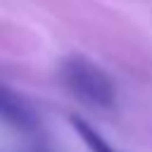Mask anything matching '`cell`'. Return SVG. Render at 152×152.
<instances>
[{"mask_svg":"<svg viewBox=\"0 0 152 152\" xmlns=\"http://www.w3.org/2000/svg\"><path fill=\"white\" fill-rule=\"evenodd\" d=\"M59 81L83 104L107 109L116 102V90L112 78L88 57H81V55L66 57L59 66Z\"/></svg>","mask_w":152,"mask_h":152,"instance_id":"6da1fadb","label":"cell"},{"mask_svg":"<svg viewBox=\"0 0 152 152\" xmlns=\"http://www.w3.org/2000/svg\"><path fill=\"white\" fill-rule=\"evenodd\" d=\"M0 121H5L7 126H12L17 131H24V133H33L38 126L33 112L24 104V100L5 86H0Z\"/></svg>","mask_w":152,"mask_h":152,"instance_id":"7a4b0ae2","label":"cell"},{"mask_svg":"<svg viewBox=\"0 0 152 152\" xmlns=\"http://www.w3.org/2000/svg\"><path fill=\"white\" fill-rule=\"evenodd\" d=\"M38 152H43V150H38Z\"/></svg>","mask_w":152,"mask_h":152,"instance_id":"277c9868","label":"cell"},{"mask_svg":"<svg viewBox=\"0 0 152 152\" xmlns=\"http://www.w3.org/2000/svg\"><path fill=\"white\" fill-rule=\"evenodd\" d=\"M71 126H74V131L81 135V140L86 142V147L90 150V152H116L97 131H95V126H90L86 119H81V116H71Z\"/></svg>","mask_w":152,"mask_h":152,"instance_id":"3957f363","label":"cell"}]
</instances>
